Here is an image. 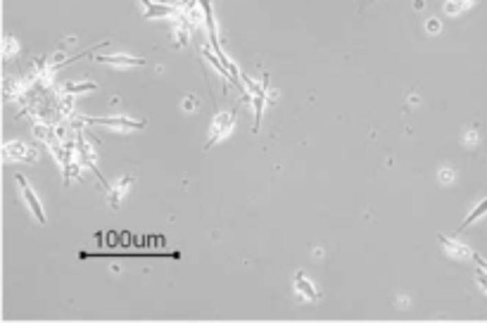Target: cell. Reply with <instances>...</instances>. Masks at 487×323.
Wrapping results in <instances>:
<instances>
[{"instance_id": "4", "label": "cell", "mask_w": 487, "mask_h": 323, "mask_svg": "<svg viewBox=\"0 0 487 323\" xmlns=\"http://www.w3.org/2000/svg\"><path fill=\"white\" fill-rule=\"evenodd\" d=\"M14 181H17L19 190H22V197H24V202H27V207L31 210V214L38 219V223H45V221H48V219H45L43 207H41V202H38V197H36L34 188H31V186L27 183V179H24L22 174H17V176H14Z\"/></svg>"}, {"instance_id": "7", "label": "cell", "mask_w": 487, "mask_h": 323, "mask_svg": "<svg viewBox=\"0 0 487 323\" xmlns=\"http://www.w3.org/2000/svg\"><path fill=\"white\" fill-rule=\"evenodd\" d=\"M438 241L442 243L444 252H447L452 259H459V262H464V259H468V257H475V254L471 252V249L466 247L464 243L454 241V238H447V236H438Z\"/></svg>"}, {"instance_id": "12", "label": "cell", "mask_w": 487, "mask_h": 323, "mask_svg": "<svg viewBox=\"0 0 487 323\" xmlns=\"http://www.w3.org/2000/svg\"><path fill=\"white\" fill-rule=\"evenodd\" d=\"M93 88H95V83H79V86H67V91L81 93V91H93Z\"/></svg>"}, {"instance_id": "9", "label": "cell", "mask_w": 487, "mask_h": 323, "mask_svg": "<svg viewBox=\"0 0 487 323\" xmlns=\"http://www.w3.org/2000/svg\"><path fill=\"white\" fill-rule=\"evenodd\" d=\"M131 186H133V179H131V176H122V179H119V183L115 186V188H110V197H107V202H110V207H119V202H122V197L126 195Z\"/></svg>"}, {"instance_id": "3", "label": "cell", "mask_w": 487, "mask_h": 323, "mask_svg": "<svg viewBox=\"0 0 487 323\" xmlns=\"http://www.w3.org/2000/svg\"><path fill=\"white\" fill-rule=\"evenodd\" d=\"M247 88L252 93V100H255V129L252 131H259V124H262V117H264V102H267V88H269V74H264V81L262 83H255L250 79H245Z\"/></svg>"}, {"instance_id": "13", "label": "cell", "mask_w": 487, "mask_h": 323, "mask_svg": "<svg viewBox=\"0 0 487 323\" xmlns=\"http://www.w3.org/2000/svg\"><path fill=\"white\" fill-rule=\"evenodd\" d=\"M478 280H480V285H483V290L487 293V274H483V271H480V274H478Z\"/></svg>"}, {"instance_id": "14", "label": "cell", "mask_w": 487, "mask_h": 323, "mask_svg": "<svg viewBox=\"0 0 487 323\" xmlns=\"http://www.w3.org/2000/svg\"><path fill=\"white\" fill-rule=\"evenodd\" d=\"M188 3H190V0H188Z\"/></svg>"}, {"instance_id": "8", "label": "cell", "mask_w": 487, "mask_h": 323, "mask_svg": "<svg viewBox=\"0 0 487 323\" xmlns=\"http://www.w3.org/2000/svg\"><path fill=\"white\" fill-rule=\"evenodd\" d=\"M295 288H297V293L302 295L304 300H309V302L319 300V290H316L314 285H312V280L304 278L302 271H297V274H295Z\"/></svg>"}, {"instance_id": "10", "label": "cell", "mask_w": 487, "mask_h": 323, "mask_svg": "<svg viewBox=\"0 0 487 323\" xmlns=\"http://www.w3.org/2000/svg\"><path fill=\"white\" fill-rule=\"evenodd\" d=\"M485 214H487V197H485V200H483V202H478V205H475V210H473V212H471V214L464 219V223H461L459 233H461V231H466V228H468V226H471V223H475V221H478V219H480V216H485Z\"/></svg>"}, {"instance_id": "5", "label": "cell", "mask_w": 487, "mask_h": 323, "mask_svg": "<svg viewBox=\"0 0 487 323\" xmlns=\"http://www.w3.org/2000/svg\"><path fill=\"white\" fill-rule=\"evenodd\" d=\"M145 5V19H159V17H174L176 8L164 0H141Z\"/></svg>"}, {"instance_id": "6", "label": "cell", "mask_w": 487, "mask_h": 323, "mask_svg": "<svg viewBox=\"0 0 487 323\" xmlns=\"http://www.w3.org/2000/svg\"><path fill=\"white\" fill-rule=\"evenodd\" d=\"M98 62L110 67H122V69H131V67H143V57H128V55H95Z\"/></svg>"}, {"instance_id": "1", "label": "cell", "mask_w": 487, "mask_h": 323, "mask_svg": "<svg viewBox=\"0 0 487 323\" xmlns=\"http://www.w3.org/2000/svg\"><path fill=\"white\" fill-rule=\"evenodd\" d=\"M84 122L95 124V126L115 129V131H122V133L141 131V129H145L143 119H131V117H84Z\"/></svg>"}, {"instance_id": "11", "label": "cell", "mask_w": 487, "mask_h": 323, "mask_svg": "<svg viewBox=\"0 0 487 323\" xmlns=\"http://www.w3.org/2000/svg\"><path fill=\"white\" fill-rule=\"evenodd\" d=\"M473 3H475V0H447V5H444V12H447V14H461L464 10H468Z\"/></svg>"}, {"instance_id": "2", "label": "cell", "mask_w": 487, "mask_h": 323, "mask_svg": "<svg viewBox=\"0 0 487 323\" xmlns=\"http://www.w3.org/2000/svg\"><path fill=\"white\" fill-rule=\"evenodd\" d=\"M236 114H238V107H233V112H216L214 122H212V129H209V140L205 143V150H209L212 145H216L219 140H224L226 135L233 131V124H236Z\"/></svg>"}]
</instances>
